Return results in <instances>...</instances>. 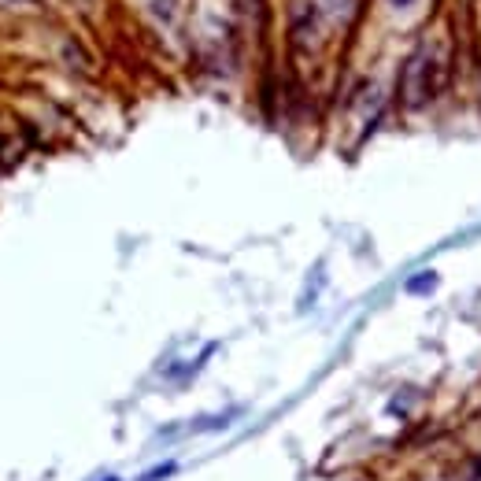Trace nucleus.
Wrapping results in <instances>:
<instances>
[{
  "mask_svg": "<svg viewBox=\"0 0 481 481\" xmlns=\"http://www.w3.org/2000/svg\"><path fill=\"white\" fill-rule=\"evenodd\" d=\"M448 82V52L444 41L426 37L415 45V52L403 60L400 67V104L408 111H422L441 96Z\"/></svg>",
  "mask_w": 481,
  "mask_h": 481,
  "instance_id": "f257e3e1",
  "label": "nucleus"
},
{
  "mask_svg": "<svg viewBox=\"0 0 481 481\" xmlns=\"http://www.w3.org/2000/svg\"><path fill=\"white\" fill-rule=\"evenodd\" d=\"M437 285V274H419V278H411V282H408V293H430V289Z\"/></svg>",
  "mask_w": 481,
  "mask_h": 481,
  "instance_id": "f03ea898",
  "label": "nucleus"
},
{
  "mask_svg": "<svg viewBox=\"0 0 481 481\" xmlns=\"http://www.w3.org/2000/svg\"><path fill=\"white\" fill-rule=\"evenodd\" d=\"M170 474H174V463H163L159 470H152V474H145L141 481H159V478H170Z\"/></svg>",
  "mask_w": 481,
  "mask_h": 481,
  "instance_id": "7ed1b4c3",
  "label": "nucleus"
},
{
  "mask_svg": "<svg viewBox=\"0 0 481 481\" xmlns=\"http://www.w3.org/2000/svg\"><path fill=\"white\" fill-rule=\"evenodd\" d=\"M385 4H389V8H397V12H408V8H415L419 0H385Z\"/></svg>",
  "mask_w": 481,
  "mask_h": 481,
  "instance_id": "20e7f679",
  "label": "nucleus"
},
{
  "mask_svg": "<svg viewBox=\"0 0 481 481\" xmlns=\"http://www.w3.org/2000/svg\"><path fill=\"white\" fill-rule=\"evenodd\" d=\"M108 481H119V478H108Z\"/></svg>",
  "mask_w": 481,
  "mask_h": 481,
  "instance_id": "39448f33",
  "label": "nucleus"
}]
</instances>
